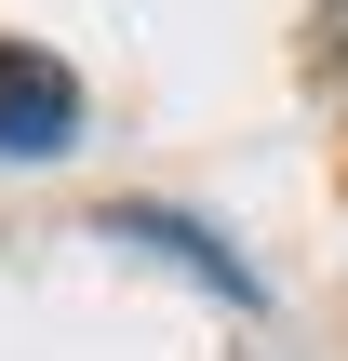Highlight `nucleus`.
Segmentation results:
<instances>
[{
  "mask_svg": "<svg viewBox=\"0 0 348 361\" xmlns=\"http://www.w3.org/2000/svg\"><path fill=\"white\" fill-rule=\"evenodd\" d=\"M67 121H80L67 67H40L27 40H0V147H67Z\"/></svg>",
  "mask_w": 348,
  "mask_h": 361,
  "instance_id": "nucleus-1",
  "label": "nucleus"
},
{
  "mask_svg": "<svg viewBox=\"0 0 348 361\" xmlns=\"http://www.w3.org/2000/svg\"><path fill=\"white\" fill-rule=\"evenodd\" d=\"M335 13H348V0H335Z\"/></svg>",
  "mask_w": 348,
  "mask_h": 361,
  "instance_id": "nucleus-2",
  "label": "nucleus"
}]
</instances>
